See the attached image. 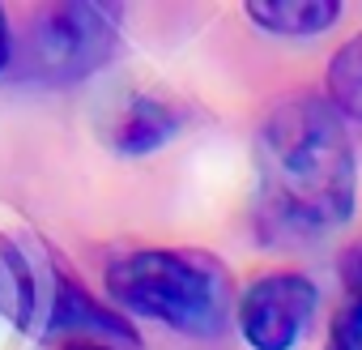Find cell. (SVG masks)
Instances as JSON below:
<instances>
[{"label":"cell","mask_w":362,"mask_h":350,"mask_svg":"<svg viewBox=\"0 0 362 350\" xmlns=\"http://www.w3.org/2000/svg\"><path fill=\"white\" fill-rule=\"evenodd\" d=\"M358 158L341 111L320 94L277 98L256 132V227L273 244L320 239L349 222Z\"/></svg>","instance_id":"6da1fadb"},{"label":"cell","mask_w":362,"mask_h":350,"mask_svg":"<svg viewBox=\"0 0 362 350\" xmlns=\"http://www.w3.org/2000/svg\"><path fill=\"white\" fill-rule=\"evenodd\" d=\"M107 295L119 312L184 337H218L230 324V273L201 248H132L111 256Z\"/></svg>","instance_id":"7a4b0ae2"},{"label":"cell","mask_w":362,"mask_h":350,"mask_svg":"<svg viewBox=\"0 0 362 350\" xmlns=\"http://www.w3.org/2000/svg\"><path fill=\"white\" fill-rule=\"evenodd\" d=\"M119 30V5H47L26 26L18 69L43 86H77L115 56Z\"/></svg>","instance_id":"3957f363"},{"label":"cell","mask_w":362,"mask_h":350,"mask_svg":"<svg viewBox=\"0 0 362 350\" xmlns=\"http://www.w3.org/2000/svg\"><path fill=\"white\" fill-rule=\"evenodd\" d=\"M315 282L294 273V269H277L264 273L256 282H247V290L239 295V333L252 350H294L315 316Z\"/></svg>","instance_id":"277c9868"},{"label":"cell","mask_w":362,"mask_h":350,"mask_svg":"<svg viewBox=\"0 0 362 350\" xmlns=\"http://www.w3.org/2000/svg\"><path fill=\"white\" fill-rule=\"evenodd\" d=\"M52 329H94V333H107V337H124L128 346H136V329L128 316H119L115 307H103L73 273L56 269V282H52V316H47Z\"/></svg>","instance_id":"5b68a950"},{"label":"cell","mask_w":362,"mask_h":350,"mask_svg":"<svg viewBox=\"0 0 362 350\" xmlns=\"http://www.w3.org/2000/svg\"><path fill=\"white\" fill-rule=\"evenodd\" d=\"M179 128H184V111L166 98H153V94H136L128 98V107L119 111L115 128H111V145L119 154H153L162 149Z\"/></svg>","instance_id":"8992f818"},{"label":"cell","mask_w":362,"mask_h":350,"mask_svg":"<svg viewBox=\"0 0 362 350\" xmlns=\"http://www.w3.org/2000/svg\"><path fill=\"white\" fill-rule=\"evenodd\" d=\"M247 22L281 35V39H307V35H324L341 22L345 5L341 0H247L243 5Z\"/></svg>","instance_id":"52a82bcc"},{"label":"cell","mask_w":362,"mask_h":350,"mask_svg":"<svg viewBox=\"0 0 362 350\" xmlns=\"http://www.w3.org/2000/svg\"><path fill=\"white\" fill-rule=\"evenodd\" d=\"M35 273L9 239H0V316H9L13 324H26L35 316Z\"/></svg>","instance_id":"ba28073f"},{"label":"cell","mask_w":362,"mask_h":350,"mask_svg":"<svg viewBox=\"0 0 362 350\" xmlns=\"http://www.w3.org/2000/svg\"><path fill=\"white\" fill-rule=\"evenodd\" d=\"M328 103L341 115L362 120V35L341 43V52L328 64Z\"/></svg>","instance_id":"9c48e42d"},{"label":"cell","mask_w":362,"mask_h":350,"mask_svg":"<svg viewBox=\"0 0 362 350\" xmlns=\"http://www.w3.org/2000/svg\"><path fill=\"white\" fill-rule=\"evenodd\" d=\"M328 350H362V299H349L328 333Z\"/></svg>","instance_id":"30bf717a"},{"label":"cell","mask_w":362,"mask_h":350,"mask_svg":"<svg viewBox=\"0 0 362 350\" xmlns=\"http://www.w3.org/2000/svg\"><path fill=\"white\" fill-rule=\"evenodd\" d=\"M341 282L354 290V299H362V244H354V248H345L341 252Z\"/></svg>","instance_id":"8fae6325"},{"label":"cell","mask_w":362,"mask_h":350,"mask_svg":"<svg viewBox=\"0 0 362 350\" xmlns=\"http://www.w3.org/2000/svg\"><path fill=\"white\" fill-rule=\"evenodd\" d=\"M13 64V39H9V18L5 9H0V73H5Z\"/></svg>","instance_id":"7c38bea8"},{"label":"cell","mask_w":362,"mask_h":350,"mask_svg":"<svg viewBox=\"0 0 362 350\" xmlns=\"http://www.w3.org/2000/svg\"><path fill=\"white\" fill-rule=\"evenodd\" d=\"M64 350H111V346H103V341H73V346H64Z\"/></svg>","instance_id":"4fadbf2b"}]
</instances>
